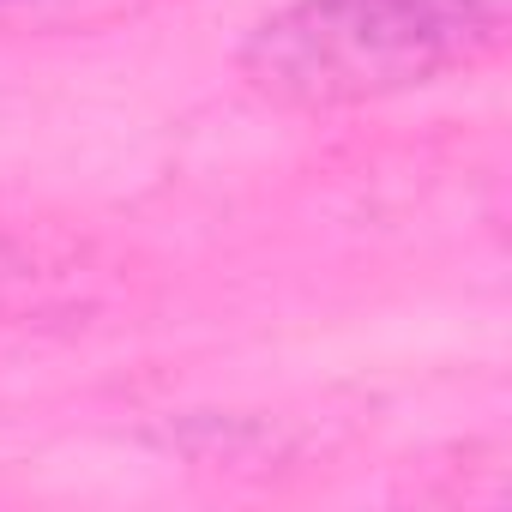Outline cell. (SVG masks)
<instances>
[{
  "label": "cell",
  "mask_w": 512,
  "mask_h": 512,
  "mask_svg": "<svg viewBox=\"0 0 512 512\" xmlns=\"http://www.w3.org/2000/svg\"><path fill=\"white\" fill-rule=\"evenodd\" d=\"M13 284H19V266H13V260H0V332H7L19 314H31V302H19Z\"/></svg>",
  "instance_id": "3957f363"
},
{
  "label": "cell",
  "mask_w": 512,
  "mask_h": 512,
  "mask_svg": "<svg viewBox=\"0 0 512 512\" xmlns=\"http://www.w3.org/2000/svg\"><path fill=\"white\" fill-rule=\"evenodd\" d=\"M145 7L151 0H0V31H13V37L103 31V25H121Z\"/></svg>",
  "instance_id": "7a4b0ae2"
},
{
  "label": "cell",
  "mask_w": 512,
  "mask_h": 512,
  "mask_svg": "<svg viewBox=\"0 0 512 512\" xmlns=\"http://www.w3.org/2000/svg\"><path fill=\"white\" fill-rule=\"evenodd\" d=\"M512 0H284L235 49L241 85L290 115H338L464 79L506 55Z\"/></svg>",
  "instance_id": "6da1fadb"
}]
</instances>
